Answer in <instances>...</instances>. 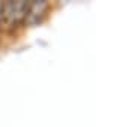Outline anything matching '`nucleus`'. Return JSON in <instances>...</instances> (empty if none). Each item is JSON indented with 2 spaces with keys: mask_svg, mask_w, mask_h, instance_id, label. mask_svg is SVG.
I'll return each mask as SVG.
<instances>
[{
  "mask_svg": "<svg viewBox=\"0 0 123 127\" xmlns=\"http://www.w3.org/2000/svg\"><path fill=\"white\" fill-rule=\"evenodd\" d=\"M29 2L26 0H9L3 2L2 8V30L12 32L15 27H18L21 23H24L26 14H27Z\"/></svg>",
  "mask_w": 123,
  "mask_h": 127,
  "instance_id": "obj_1",
  "label": "nucleus"
},
{
  "mask_svg": "<svg viewBox=\"0 0 123 127\" xmlns=\"http://www.w3.org/2000/svg\"><path fill=\"white\" fill-rule=\"evenodd\" d=\"M50 11V3L45 0H35V2H29V8H27V14L24 18V23L27 26H38L41 24L47 14Z\"/></svg>",
  "mask_w": 123,
  "mask_h": 127,
  "instance_id": "obj_2",
  "label": "nucleus"
}]
</instances>
